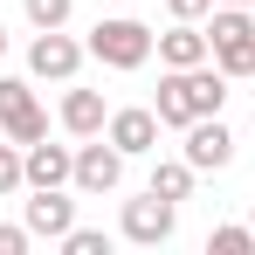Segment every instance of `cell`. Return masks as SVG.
Wrapping results in <instances>:
<instances>
[{"label":"cell","mask_w":255,"mask_h":255,"mask_svg":"<svg viewBox=\"0 0 255 255\" xmlns=\"http://www.w3.org/2000/svg\"><path fill=\"white\" fill-rule=\"evenodd\" d=\"M152 48H159V35H152L145 21H131V14L97 21V28H90V55H97L104 69H145V62H152Z\"/></svg>","instance_id":"1"},{"label":"cell","mask_w":255,"mask_h":255,"mask_svg":"<svg viewBox=\"0 0 255 255\" xmlns=\"http://www.w3.org/2000/svg\"><path fill=\"white\" fill-rule=\"evenodd\" d=\"M207 42H214V69L221 76H255V21H249V7H214Z\"/></svg>","instance_id":"2"},{"label":"cell","mask_w":255,"mask_h":255,"mask_svg":"<svg viewBox=\"0 0 255 255\" xmlns=\"http://www.w3.org/2000/svg\"><path fill=\"white\" fill-rule=\"evenodd\" d=\"M172 207H179V200L152 193V186H145L138 200H125V221H118V228H125V242H138V249H159V242H172V228H179V221H172Z\"/></svg>","instance_id":"3"},{"label":"cell","mask_w":255,"mask_h":255,"mask_svg":"<svg viewBox=\"0 0 255 255\" xmlns=\"http://www.w3.org/2000/svg\"><path fill=\"white\" fill-rule=\"evenodd\" d=\"M0 131H7L14 145H35V138H48V118H42L35 90L21 83V76H0Z\"/></svg>","instance_id":"4"},{"label":"cell","mask_w":255,"mask_h":255,"mask_svg":"<svg viewBox=\"0 0 255 255\" xmlns=\"http://www.w3.org/2000/svg\"><path fill=\"white\" fill-rule=\"evenodd\" d=\"M83 42H69L62 28H35V42H28V69L35 76H48V83H69L76 69H83Z\"/></svg>","instance_id":"5"},{"label":"cell","mask_w":255,"mask_h":255,"mask_svg":"<svg viewBox=\"0 0 255 255\" xmlns=\"http://www.w3.org/2000/svg\"><path fill=\"white\" fill-rule=\"evenodd\" d=\"M104 138L125 152V159H138V152H159V111L152 104H131V111H111V125H104Z\"/></svg>","instance_id":"6"},{"label":"cell","mask_w":255,"mask_h":255,"mask_svg":"<svg viewBox=\"0 0 255 255\" xmlns=\"http://www.w3.org/2000/svg\"><path fill=\"white\" fill-rule=\"evenodd\" d=\"M235 159V131L221 125V118H193L186 125V166L193 172H221Z\"/></svg>","instance_id":"7"},{"label":"cell","mask_w":255,"mask_h":255,"mask_svg":"<svg viewBox=\"0 0 255 255\" xmlns=\"http://www.w3.org/2000/svg\"><path fill=\"white\" fill-rule=\"evenodd\" d=\"M118 179H125V152H118L111 138L76 152V179H69V186H83V193H118Z\"/></svg>","instance_id":"8"},{"label":"cell","mask_w":255,"mask_h":255,"mask_svg":"<svg viewBox=\"0 0 255 255\" xmlns=\"http://www.w3.org/2000/svg\"><path fill=\"white\" fill-rule=\"evenodd\" d=\"M76 228V200L62 193V186H35V200H28V235H48V242H62Z\"/></svg>","instance_id":"9"},{"label":"cell","mask_w":255,"mask_h":255,"mask_svg":"<svg viewBox=\"0 0 255 255\" xmlns=\"http://www.w3.org/2000/svg\"><path fill=\"white\" fill-rule=\"evenodd\" d=\"M21 166H28V186H69L76 179V152L69 145H21Z\"/></svg>","instance_id":"10"},{"label":"cell","mask_w":255,"mask_h":255,"mask_svg":"<svg viewBox=\"0 0 255 255\" xmlns=\"http://www.w3.org/2000/svg\"><path fill=\"white\" fill-rule=\"evenodd\" d=\"M159 62H166V69H200V62H214V42H207V28L179 21L172 35H159Z\"/></svg>","instance_id":"11"},{"label":"cell","mask_w":255,"mask_h":255,"mask_svg":"<svg viewBox=\"0 0 255 255\" xmlns=\"http://www.w3.org/2000/svg\"><path fill=\"white\" fill-rule=\"evenodd\" d=\"M62 125L76 131V138H97V131L111 125V111H104V90H69V97H62Z\"/></svg>","instance_id":"12"},{"label":"cell","mask_w":255,"mask_h":255,"mask_svg":"<svg viewBox=\"0 0 255 255\" xmlns=\"http://www.w3.org/2000/svg\"><path fill=\"white\" fill-rule=\"evenodd\" d=\"M152 111H159V125L186 131L200 111H193V97H186V69H166V83H159V97H152Z\"/></svg>","instance_id":"13"},{"label":"cell","mask_w":255,"mask_h":255,"mask_svg":"<svg viewBox=\"0 0 255 255\" xmlns=\"http://www.w3.org/2000/svg\"><path fill=\"white\" fill-rule=\"evenodd\" d=\"M186 97H193V111H200V118H221V104H228V76L200 62V69H186Z\"/></svg>","instance_id":"14"},{"label":"cell","mask_w":255,"mask_h":255,"mask_svg":"<svg viewBox=\"0 0 255 255\" xmlns=\"http://www.w3.org/2000/svg\"><path fill=\"white\" fill-rule=\"evenodd\" d=\"M152 193L186 200V193H193V166H186V159H159V166H152Z\"/></svg>","instance_id":"15"},{"label":"cell","mask_w":255,"mask_h":255,"mask_svg":"<svg viewBox=\"0 0 255 255\" xmlns=\"http://www.w3.org/2000/svg\"><path fill=\"white\" fill-rule=\"evenodd\" d=\"M207 255H255V228H214Z\"/></svg>","instance_id":"16"},{"label":"cell","mask_w":255,"mask_h":255,"mask_svg":"<svg viewBox=\"0 0 255 255\" xmlns=\"http://www.w3.org/2000/svg\"><path fill=\"white\" fill-rule=\"evenodd\" d=\"M21 186H28V166H21V145L7 138L0 145V193H21Z\"/></svg>","instance_id":"17"},{"label":"cell","mask_w":255,"mask_h":255,"mask_svg":"<svg viewBox=\"0 0 255 255\" xmlns=\"http://www.w3.org/2000/svg\"><path fill=\"white\" fill-rule=\"evenodd\" d=\"M21 7H28V21H35V28H62L76 0H21Z\"/></svg>","instance_id":"18"},{"label":"cell","mask_w":255,"mask_h":255,"mask_svg":"<svg viewBox=\"0 0 255 255\" xmlns=\"http://www.w3.org/2000/svg\"><path fill=\"white\" fill-rule=\"evenodd\" d=\"M62 249H69V255H104V249H111V235H104V228H69Z\"/></svg>","instance_id":"19"},{"label":"cell","mask_w":255,"mask_h":255,"mask_svg":"<svg viewBox=\"0 0 255 255\" xmlns=\"http://www.w3.org/2000/svg\"><path fill=\"white\" fill-rule=\"evenodd\" d=\"M28 242H35V235H28V221H21V228H0V255H21Z\"/></svg>","instance_id":"20"},{"label":"cell","mask_w":255,"mask_h":255,"mask_svg":"<svg viewBox=\"0 0 255 255\" xmlns=\"http://www.w3.org/2000/svg\"><path fill=\"white\" fill-rule=\"evenodd\" d=\"M172 21H200V14H214V0H166Z\"/></svg>","instance_id":"21"},{"label":"cell","mask_w":255,"mask_h":255,"mask_svg":"<svg viewBox=\"0 0 255 255\" xmlns=\"http://www.w3.org/2000/svg\"><path fill=\"white\" fill-rule=\"evenodd\" d=\"M214 7H255V0H214Z\"/></svg>","instance_id":"22"},{"label":"cell","mask_w":255,"mask_h":255,"mask_svg":"<svg viewBox=\"0 0 255 255\" xmlns=\"http://www.w3.org/2000/svg\"><path fill=\"white\" fill-rule=\"evenodd\" d=\"M0 55H7V28H0Z\"/></svg>","instance_id":"23"},{"label":"cell","mask_w":255,"mask_h":255,"mask_svg":"<svg viewBox=\"0 0 255 255\" xmlns=\"http://www.w3.org/2000/svg\"><path fill=\"white\" fill-rule=\"evenodd\" d=\"M249 125H255V118H249Z\"/></svg>","instance_id":"24"},{"label":"cell","mask_w":255,"mask_h":255,"mask_svg":"<svg viewBox=\"0 0 255 255\" xmlns=\"http://www.w3.org/2000/svg\"><path fill=\"white\" fill-rule=\"evenodd\" d=\"M249 228H255V221H249Z\"/></svg>","instance_id":"25"}]
</instances>
